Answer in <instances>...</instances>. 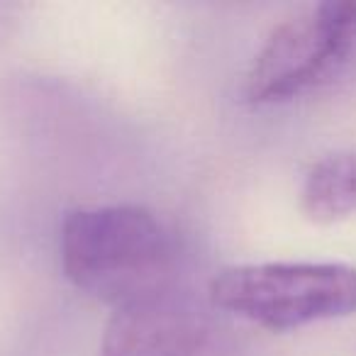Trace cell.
<instances>
[{"instance_id":"6da1fadb","label":"cell","mask_w":356,"mask_h":356,"mask_svg":"<svg viewBox=\"0 0 356 356\" xmlns=\"http://www.w3.org/2000/svg\"><path fill=\"white\" fill-rule=\"evenodd\" d=\"M59 249L66 278L113 310L176 291V239L144 205L71 210Z\"/></svg>"},{"instance_id":"7a4b0ae2","label":"cell","mask_w":356,"mask_h":356,"mask_svg":"<svg viewBox=\"0 0 356 356\" xmlns=\"http://www.w3.org/2000/svg\"><path fill=\"white\" fill-rule=\"evenodd\" d=\"M208 302L271 332L356 315V266L268 261L227 266L210 278Z\"/></svg>"},{"instance_id":"3957f363","label":"cell","mask_w":356,"mask_h":356,"mask_svg":"<svg viewBox=\"0 0 356 356\" xmlns=\"http://www.w3.org/2000/svg\"><path fill=\"white\" fill-rule=\"evenodd\" d=\"M356 69V0H325L271 30L244 81L252 105L291 103Z\"/></svg>"},{"instance_id":"277c9868","label":"cell","mask_w":356,"mask_h":356,"mask_svg":"<svg viewBox=\"0 0 356 356\" xmlns=\"http://www.w3.org/2000/svg\"><path fill=\"white\" fill-rule=\"evenodd\" d=\"M229 332L213 305H200L176 288L113 310L100 356H232Z\"/></svg>"},{"instance_id":"5b68a950","label":"cell","mask_w":356,"mask_h":356,"mask_svg":"<svg viewBox=\"0 0 356 356\" xmlns=\"http://www.w3.org/2000/svg\"><path fill=\"white\" fill-rule=\"evenodd\" d=\"M300 208L317 225L356 215V152H334L312 163L300 188Z\"/></svg>"}]
</instances>
